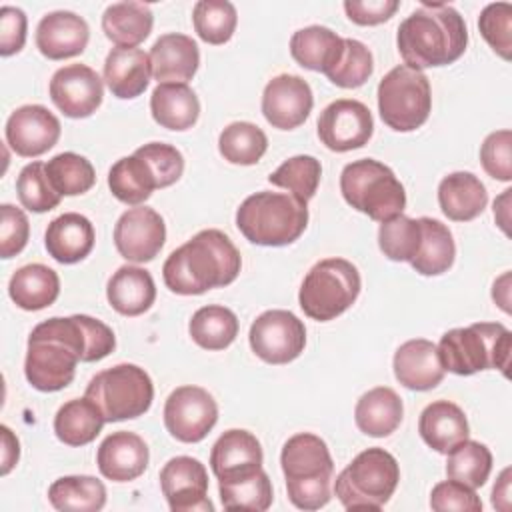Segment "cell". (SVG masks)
Listing matches in <instances>:
<instances>
[{
    "label": "cell",
    "instance_id": "obj_1",
    "mask_svg": "<svg viewBox=\"0 0 512 512\" xmlns=\"http://www.w3.org/2000/svg\"><path fill=\"white\" fill-rule=\"evenodd\" d=\"M116 348L110 326L86 314L48 318L28 336L24 374L32 388L56 392L66 388L78 362H96Z\"/></svg>",
    "mask_w": 512,
    "mask_h": 512
},
{
    "label": "cell",
    "instance_id": "obj_2",
    "mask_svg": "<svg viewBox=\"0 0 512 512\" xmlns=\"http://www.w3.org/2000/svg\"><path fill=\"white\" fill-rule=\"evenodd\" d=\"M240 266L242 258L232 240L224 232L208 228L170 252L162 266V278L174 294L196 296L232 284Z\"/></svg>",
    "mask_w": 512,
    "mask_h": 512
},
{
    "label": "cell",
    "instance_id": "obj_3",
    "mask_svg": "<svg viewBox=\"0 0 512 512\" xmlns=\"http://www.w3.org/2000/svg\"><path fill=\"white\" fill-rule=\"evenodd\" d=\"M468 44L466 22L456 8L424 0L406 16L396 34V46L406 66L424 70L456 62Z\"/></svg>",
    "mask_w": 512,
    "mask_h": 512
},
{
    "label": "cell",
    "instance_id": "obj_4",
    "mask_svg": "<svg viewBox=\"0 0 512 512\" xmlns=\"http://www.w3.org/2000/svg\"><path fill=\"white\" fill-rule=\"evenodd\" d=\"M290 502L300 510H318L330 500L334 462L326 442L310 432L294 434L280 452Z\"/></svg>",
    "mask_w": 512,
    "mask_h": 512
},
{
    "label": "cell",
    "instance_id": "obj_5",
    "mask_svg": "<svg viewBox=\"0 0 512 512\" xmlns=\"http://www.w3.org/2000/svg\"><path fill=\"white\" fill-rule=\"evenodd\" d=\"M436 348L444 370L458 376H470L490 368H498L508 376L512 334L500 322H476L444 332Z\"/></svg>",
    "mask_w": 512,
    "mask_h": 512
},
{
    "label": "cell",
    "instance_id": "obj_6",
    "mask_svg": "<svg viewBox=\"0 0 512 512\" xmlns=\"http://www.w3.org/2000/svg\"><path fill=\"white\" fill-rule=\"evenodd\" d=\"M308 224V206L292 194L260 190L236 210V226L246 240L258 246H288Z\"/></svg>",
    "mask_w": 512,
    "mask_h": 512
},
{
    "label": "cell",
    "instance_id": "obj_7",
    "mask_svg": "<svg viewBox=\"0 0 512 512\" xmlns=\"http://www.w3.org/2000/svg\"><path fill=\"white\" fill-rule=\"evenodd\" d=\"M340 192L358 212L376 222H386L402 214L406 192L396 174L374 158L354 160L340 174Z\"/></svg>",
    "mask_w": 512,
    "mask_h": 512
},
{
    "label": "cell",
    "instance_id": "obj_8",
    "mask_svg": "<svg viewBox=\"0 0 512 512\" xmlns=\"http://www.w3.org/2000/svg\"><path fill=\"white\" fill-rule=\"evenodd\" d=\"M400 480L396 458L384 448H366L360 452L334 482V494L346 510H380L394 494Z\"/></svg>",
    "mask_w": 512,
    "mask_h": 512
},
{
    "label": "cell",
    "instance_id": "obj_9",
    "mask_svg": "<svg viewBox=\"0 0 512 512\" xmlns=\"http://www.w3.org/2000/svg\"><path fill=\"white\" fill-rule=\"evenodd\" d=\"M360 272L344 258H326L316 262L298 292L304 314L318 322H328L346 312L360 294Z\"/></svg>",
    "mask_w": 512,
    "mask_h": 512
},
{
    "label": "cell",
    "instance_id": "obj_10",
    "mask_svg": "<svg viewBox=\"0 0 512 512\" xmlns=\"http://www.w3.org/2000/svg\"><path fill=\"white\" fill-rule=\"evenodd\" d=\"M102 412L106 422L130 420L146 414L154 400L148 372L136 364H116L98 372L84 392Z\"/></svg>",
    "mask_w": 512,
    "mask_h": 512
},
{
    "label": "cell",
    "instance_id": "obj_11",
    "mask_svg": "<svg viewBox=\"0 0 512 512\" xmlns=\"http://www.w3.org/2000/svg\"><path fill=\"white\" fill-rule=\"evenodd\" d=\"M432 108L428 76L406 64L394 66L378 84V112L382 122L396 132L420 128Z\"/></svg>",
    "mask_w": 512,
    "mask_h": 512
},
{
    "label": "cell",
    "instance_id": "obj_12",
    "mask_svg": "<svg viewBox=\"0 0 512 512\" xmlns=\"http://www.w3.org/2000/svg\"><path fill=\"white\" fill-rule=\"evenodd\" d=\"M250 348L268 364H288L306 346L304 322L288 310H266L250 326Z\"/></svg>",
    "mask_w": 512,
    "mask_h": 512
},
{
    "label": "cell",
    "instance_id": "obj_13",
    "mask_svg": "<svg viewBox=\"0 0 512 512\" xmlns=\"http://www.w3.org/2000/svg\"><path fill=\"white\" fill-rule=\"evenodd\" d=\"M218 420V404L200 386H180L164 404V426L172 438L194 444L208 436Z\"/></svg>",
    "mask_w": 512,
    "mask_h": 512
},
{
    "label": "cell",
    "instance_id": "obj_14",
    "mask_svg": "<svg viewBox=\"0 0 512 512\" xmlns=\"http://www.w3.org/2000/svg\"><path fill=\"white\" fill-rule=\"evenodd\" d=\"M318 138L332 152H350L362 148L372 132L374 120L366 104L340 98L330 102L318 116Z\"/></svg>",
    "mask_w": 512,
    "mask_h": 512
},
{
    "label": "cell",
    "instance_id": "obj_15",
    "mask_svg": "<svg viewBox=\"0 0 512 512\" xmlns=\"http://www.w3.org/2000/svg\"><path fill=\"white\" fill-rule=\"evenodd\" d=\"M160 488L172 512L214 510L208 494V472L192 456L170 458L160 470Z\"/></svg>",
    "mask_w": 512,
    "mask_h": 512
},
{
    "label": "cell",
    "instance_id": "obj_16",
    "mask_svg": "<svg viewBox=\"0 0 512 512\" xmlns=\"http://www.w3.org/2000/svg\"><path fill=\"white\" fill-rule=\"evenodd\" d=\"M166 240V224L162 216L148 206L126 210L114 226V244L128 262H150L158 256Z\"/></svg>",
    "mask_w": 512,
    "mask_h": 512
},
{
    "label": "cell",
    "instance_id": "obj_17",
    "mask_svg": "<svg viewBox=\"0 0 512 512\" xmlns=\"http://www.w3.org/2000/svg\"><path fill=\"white\" fill-rule=\"evenodd\" d=\"M50 98L68 118H88L98 110L104 86L96 70L86 64H68L50 78Z\"/></svg>",
    "mask_w": 512,
    "mask_h": 512
},
{
    "label": "cell",
    "instance_id": "obj_18",
    "mask_svg": "<svg viewBox=\"0 0 512 512\" xmlns=\"http://www.w3.org/2000/svg\"><path fill=\"white\" fill-rule=\"evenodd\" d=\"M312 106V88L296 74L274 76L262 92V114L278 130H292L304 124Z\"/></svg>",
    "mask_w": 512,
    "mask_h": 512
},
{
    "label": "cell",
    "instance_id": "obj_19",
    "mask_svg": "<svg viewBox=\"0 0 512 512\" xmlns=\"http://www.w3.org/2000/svg\"><path fill=\"white\" fill-rule=\"evenodd\" d=\"M6 142L24 158H36L48 152L60 138L58 118L42 104L16 108L6 120Z\"/></svg>",
    "mask_w": 512,
    "mask_h": 512
},
{
    "label": "cell",
    "instance_id": "obj_20",
    "mask_svg": "<svg viewBox=\"0 0 512 512\" xmlns=\"http://www.w3.org/2000/svg\"><path fill=\"white\" fill-rule=\"evenodd\" d=\"M90 28L82 16L70 10H54L36 26V48L50 60H64L86 50Z\"/></svg>",
    "mask_w": 512,
    "mask_h": 512
},
{
    "label": "cell",
    "instance_id": "obj_21",
    "mask_svg": "<svg viewBox=\"0 0 512 512\" xmlns=\"http://www.w3.org/2000/svg\"><path fill=\"white\" fill-rule=\"evenodd\" d=\"M150 460L146 442L128 430L112 432L102 440L96 454L98 470L112 482H130L144 474Z\"/></svg>",
    "mask_w": 512,
    "mask_h": 512
},
{
    "label": "cell",
    "instance_id": "obj_22",
    "mask_svg": "<svg viewBox=\"0 0 512 512\" xmlns=\"http://www.w3.org/2000/svg\"><path fill=\"white\" fill-rule=\"evenodd\" d=\"M396 380L408 390H432L444 378V366L434 342L426 338H414L394 352L392 360Z\"/></svg>",
    "mask_w": 512,
    "mask_h": 512
},
{
    "label": "cell",
    "instance_id": "obj_23",
    "mask_svg": "<svg viewBox=\"0 0 512 512\" xmlns=\"http://www.w3.org/2000/svg\"><path fill=\"white\" fill-rule=\"evenodd\" d=\"M262 446L258 438L240 428L226 430L212 446L210 466L218 480H234L262 468Z\"/></svg>",
    "mask_w": 512,
    "mask_h": 512
},
{
    "label": "cell",
    "instance_id": "obj_24",
    "mask_svg": "<svg viewBox=\"0 0 512 512\" xmlns=\"http://www.w3.org/2000/svg\"><path fill=\"white\" fill-rule=\"evenodd\" d=\"M152 76L158 84L180 82L186 84L198 70L200 50L198 44L180 32L162 34L150 48Z\"/></svg>",
    "mask_w": 512,
    "mask_h": 512
},
{
    "label": "cell",
    "instance_id": "obj_25",
    "mask_svg": "<svg viewBox=\"0 0 512 512\" xmlns=\"http://www.w3.org/2000/svg\"><path fill=\"white\" fill-rule=\"evenodd\" d=\"M94 226L78 212H64L54 218L44 234L48 254L60 264H76L94 248Z\"/></svg>",
    "mask_w": 512,
    "mask_h": 512
},
{
    "label": "cell",
    "instance_id": "obj_26",
    "mask_svg": "<svg viewBox=\"0 0 512 512\" xmlns=\"http://www.w3.org/2000/svg\"><path fill=\"white\" fill-rule=\"evenodd\" d=\"M152 76L150 56L140 48H112L104 60V80L120 100L140 96Z\"/></svg>",
    "mask_w": 512,
    "mask_h": 512
},
{
    "label": "cell",
    "instance_id": "obj_27",
    "mask_svg": "<svg viewBox=\"0 0 512 512\" xmlns=\"http://www.w3.org/2000/svg\"><path fill=\"white\" fill-rule=\"evenodd\" d=\"M422 440L436 452L448 454L456 444L464 442L470 434L464 410L448 400L428 404L418 420Z\"/></svg>",
    "mask_w": 512,
    "mask_h": 512
},
{
    "label": "cell",
    "instance_id": "obj_28",
    "mask_svg": "<svg viewBox=\"0 0 512 512\" xmlns=\"http://www.w3.org/2000/svg\"><path fill=\"white\" fill-rule=\"evenodd\" d=\"M438 204L446 218L454 222H468L484 212L488 192L472 172H452L438 184Z\"/></svg>",
    "mask_w": 512,
    "mask_h": 512
},
{
    "label": "cell",
    "instance_id": "obj_29",
    "mask_svg": "<svg viewBox=\"0 0 512 512\" xmlns=\"http://www.w3.org/2000/svg\"><path fill=\"white\" fill-rule=\"evenodd\" d=\"M106 298L118 314L140 316L156 300L154 278L140 266H120L108 280Z\"/></svg>",
    "mask_w": 512,
    "mask_h": 512
},
{
    "label": "cell",
    "instance_id": "obj_30",
    "mask_svg": "<svg viewBox=\"0 0 512 512\" xmlns=\"http://www.w3.org/2000/svg\"><path fill=\"white\" fill-rule=\"evenodd\" d=\"M344 52V38L326 26H306L292 34L290 54L292 58L308 70L328 74L340 60Z\"/></svg>",
    "mask_w": 512,
    "mask_h": 512
},
{
    "label": "cell",
    "instance_id": "obj_31",
    "mask_svg": "<svg viewBox=\"0 0 512 512\" xmlns=\"http://www.w3.org/2000/svg\"><path fill=\"white\" fill-rule=\"evenodd\" d=\"M150 112L156 124L168 130H188L200 116V100L188 84H158L150 96Z\"/></svg>",
    "mask_w": 512,
    "mask_h": 512
},
{
    "label": "cell",
    "instance_id": "obj_32",
    "mask_svg": "<svg viewBox=\"0 0 512 512\" xmlns=\"http://www.w3.org/2000/svg\"><path fill=\"white\" fill-rule=\"evenodd\" d=\"M404 406L400 396L388 386H376L360 396L354 420L360 432L374 438L390 436L402 422Z\"/></svg>",
    "mask_w": 512,
    "mask_h": 512
},
{
    "label": "cell",
    "instance_id": "obj_33",
    "mask_svg": "<svg viewBox=\"0 0 512 512\" xmlns=\"http://www.w3.org/2000/svg\"><path fill=\"white\" fill-rule=\"evenodd\" d=\"M154 24V14L144 2H114L102 14V30L118 48H136Z\"/></svg>",
    "mask_w": 512,
    "mask_h": 512
},
{
    "label": "cell",
    "instance_id": "obj_34",
    "mask_svg": "<svg viewBox=\"0 0 512 512\" xmlns=\"http://www.w3.org/2000/svg\"><path fill=\"white\" fill-rule=\"evenodd\" d=\"M8 294L12 302L22 310H42L60 294V278L58 274L44 264H26L18 268L10 282Z\"/></svg>",
    "mask_w": 512,
    "mask_h": 512
},
{
    "label": "cell",
    "instance_id": "obj_35",
    "mask_svg": "<svg viewBox=\"0 0 512 512\" xmlns=\"http://www.w3.org/2000/svg\"><path fill=\"white\" fill-rule=\"evenodd\" d=\"M104 422L100 408L90 398H72L58 408L54 434L66 446H84L100 434Z\"/></svg>",
    "mask_w": 512,
    "mask_h": 512
},
{
    "label": "cell",
    "instance_id": "obj_36",
    "mask_svg": "<svg viewBox=\"0 0 512 512\" xmlns=\"http://www.w3.org/2000/svg\"><path fill=\"white\" fill-rule=\"evenodd\" d=\"M108 186L120 202L140 206L152 196L158 182L148 162L134 152L132 156H124L112 164L108 172Z\"/></svg>",
    "mask_w": 512,
    "mask_h": 512
},
{
    "label": "cell",
    "instance_id": "obj_37",
    "mask_svg": "<svg viewBox=\"0 0 512 512\" xmlns=\"http://www.w3.org/2000/svg\"><path fill=\"white\" fill-rule=\"evenodd\" d=\"M418 220L422 226V242L410 264L422 276L444 274L454 264L456 256L452 232L440 220L428 216H422Z\"/></svg>",
    "mask_w": 512,
    "mask_h": 512
},
{
    "label": "cell",
    "instance_id": "obj_38",
    "mask_svg": "<svg viewBox=\"0 0 512 512\" xmlns=\"http://www.w3.org/2000/svg\"><path fill=\"white\" fill-rule=\"evenodd\" d=\"M50 504L60 512H98L106 504V486L94 476H62L48 488Z\"/></svg>",
    "mask_w": 512,
    "mask_h": 512
},
{
    "label": "cell",
    "instance_id": "obj_39",
    "mask_svg": "<svg viewBox=\"0 0 512 512\" xmlns=\"http://www.w3.org/2000/svg\"><path fill=\"white\" fill-rule=\"evenodd\" d=\"M188 332L200 348L224 350L238 336V318L226 306L208 304L192 314Z\"/></svg>",
    "mask_w": 512,
    "mask_h": 512
},
{
    "label": "cell",
    "instance_id": "obj_40",
    "mask_svg": "<svg viewBox=\"0 0 512 512\" xmlns=\"http://www.w3.org/2000/svg\"><path fill=\"white\" fill-rule=\"evenodd\" d=\"M220 502L226 510L264 512L272 504V482L260 468L248 476L234 480H218Z\"/></svg>",
    "mask_w": 512,
    "mask_h": 512
},
{
    "label": "cell",
    "instance_id": "obj_41",
    "mask_svg": "<svg viewBox=\"0 0 512 512\" xmlns=\"http://www.w3.org/2000/svg\"><path fill=\"white\" fill-rule=\"evenodd\" d=\"M268 148V138L262 128L252 122H232L218 136V150L230 164L252 166Z\"/></svg>",
    "mask_w": 512,
    "mask_h": 512
},
{
    "label": "cell",
    "instance_id": "obj_42",
    "mask_svg": "<svg viewBox=\"0 0 512 512\" xmlns=\"http://www.w3.org/2000/svg\"><path fill=\"white\" fill-rule=\"evenodd\" d=\"M492 470V452L486 444L476 440H464L448 452L446 474L470 488H480L486 484Z\"/></svg>",
    "mask_w": 512,
    "mask_h": 512
},
{
    "label": "cell",
    "instance_id": "obj_43",
    "mask_svg": "<svg viewBox=\"0 0 512 512\" xmlns=\"http://www.w3.org/2000/svg\"><path fill=\"white\" fill-rule=\"evenodd\" d=\"M322 176L320 160L308 154H298L284 160L270 176L268 182L286 188L296 200L308 204L314 198Z\"/></svg>",
    "mask_w": 512,
    "mask_h": 512
},
{
    "label": "cell",
    "instance_id": "obj_44",
    "mask_svg": "<svg viewBox=\"0 0 512 512\" xmlns=\"http://www.w3.org/2000/svg\"><path fill=\"white\" fill-rule=\"evenodd\" d=\"M46 174L60 196L84 194L96 182L94 166L76 152H62L50 158L46 162Z\"/></svg>",
    "mask_w": 512,
    "mask_h": 512
},
{
    "label": "cell",
    "instance_id": "obj_45",
    "mask_svg": "<svg viewBox=\"0 0 512 512\" xmlns=\"http://www.w3.org/2000/svg\"><path fill=\"white\" fill-rule=\"evenodd\" d=\"M422 242L420 220L398 214L378 228V246L382 254L394 262H410Z\"/></svg>",
    "mask_w": 512,
    "mask_h": 512
},
{
    "label": "cell",
    "instance_id": "obj_46",
    "mask_svg": "<svg viewBox=\"0 0 512 512\" xmlns=\"http://www.w3.org/2000/svg\"><path fill=\"white\" fill-rule=\"evenodd\" d=\"M192 22L196 34L208 44H224L232 38L238 14L228 0H200L194 4Z\"/></svg>",
    "mask_w": 512,
    "mask_h": 512
},
{
    "label": "cell",
    "instance_id": "obj_47",
    "mask_svg": "<svg viewBox=\"0 0 512 512\" xmlns=\"http://www.w3.org/2000/svg\"><path fill=\"white\" fill-rule=\"evenodd\" d=\"M16 192L20 204L30 212H48L60 204V194L54 190L48 174L46 164L32 162L26 164L16 180Z\"/></svg>",
    "mask_w": 512,
    "mask_h": 512
},
{
    "label": "cell",
    "instance_id": "obj_48",
    "mask_svg": "<svg viewBox=\"0 0 512 512\" xmlns=\"http://www.w3.org/2000/svg\"><path fill=\"white\" fill-rule=\"evenodd\" d=\"M374 72L372 52L366 44L354 38H344V52L338 64L326 74L328 80L340 88H358Z\"/></svg>",
    "mask_w": 512,
    "mask_h": 512
},
{
    "label": "cell",
    "instance_id": "obj_49",
    "mask_svg": "<svg viewBox=\"0 0 512 512\" xmlns=\"http://www.w3.org/2000/svg\"><path fill=\"white\" fill-rule=\"evenodd\" d=\"M478 30L490 48L510 60L512 56V4L494 2L488 4L478 18Z\"/></svg>",
    "mask_w": 512,
    "mask_h": 512
},
{
    "label": "cell",
    "instance_id": "obj_50",
    "mask_svg": "<svg viewBox=\"0 0 512 512\" xmlns=\"http://www.w3.org/2000/svg\"><path fill=\"white\" fill-rule=\"evenodd\" d=\"M136 154L142 156L148 162V166L152 168L158 188L172 186L174 182L180 180V176L184 172V156L172 144L148 142V144L136 148Z\"/></svg>",
    "mask_w": 512,
    "mask_h": 512
},
{
    "label": "cell",
    "instance_id": "obj_51",
    "mask_svg": "<svg viewBox=\"0 0 512 512\" xmlns=\"http://www.w3.org/2000/svg\"><path fill=\"white\" fill-rule=\"evenodd\" d=\"M480 162L494 180H512V132L496 130L488 134L480 146Z\"/></svg>",
    "mask_w": 512,
    "mask_h": 512
},
{
    "label": "cell",
    "instance_id": "obj_52",
    "mask_svg": "<svg viewBox=\"0 0 512 512\" xmlns=\"http://www.w3.org/2000/svg\"><path fill=\"white\" fill-rule=\"evenodd\" d=\"M430 508L436 512H448V510H458V512H480L482 510V500L476 496L474 488L458 482V480H444L438 482L432 488L430 494Z\"/></svg>",
    "mask_w": 512,
    "mask_h": 512
},
{
    "label": "cell",
    "instance_id": "obj_53",
    "mask_svg": "<svg viewBox=\"0 0 512 512\" xmlns=\"http://www.w3.org/2000/svg\"><path fill=\"white\" fill-rule=\"evenodd\" d=\"M30 224L22 208L12 204L0 206V256L12 258L20 254L28 242Z\"/></svg>",
    "mask_w": 512,
    "mask_h": 512
},
{
    "label": "cell",
    "instance_id": "obj_54",
    "mask_svg": "<svg viewBox=\"0 0 512 512\" xmlns=\"http://www.w3.org/2000/svg\"><path fill=\"white\" fill-rule=\"evenodd\" d=\"M26 14L16 6L0 8V54L12 56L22 50L26 42Z\"/></svg>",
    "mask_w": 512,
    "mask_h": 512
},
{
    "label": "cell",
    "instance_id": "obj_55",
    "mask_svg": "<svg viewBox=\"0 0 512 512\" xmlns=\"http://www.w3.org/2000/svg\"><path fill=\"white\" fill-rule=\"evenodd\" d=\"M398 0H346V16L360 26H376L394 16L398 10Z\"/></svg>",
    "mask_w": 512,
    "mask_h": 512
},
{
    "label": "cell",
    "instance_id": "obj_56",
    "mask_svg": "<svg viewBox=\"0 0 512 512\" xmlns=\"http://www.w3.org/2000/svg\"><path fill=\"white\" fill-rule=\"evenodd\" d=\"M0 432H2V476H6L14 468V464L18 462L20 442L8 426H2Z\"/></svg>",
    "mask_w": 512,
    "mask_h": 512
},
{
    "label": "cell",
    "instance_id": "obj_57",
    "mask_svg": "<svg viewBox=\"0 0 512 512\" xmlns=\"http://www.w3.org/2000/svg\"><path fill=\"white\" fill-rule=\"evenodd\" d=\"M492 506L508 512L510 510V468H504L498 482L492 488Z\"/></svg>",
    "mask_w": 512,
    "mask_h": 512
},
{
    "label": "cell",
    "instance_id": "obj_58",
    "mask_svg": "<svg viewBox=\"0 0 512 512\" xmlns=\"http://www.w3.org/2000/svg\"><path fill=\"white\" fill-rule=\"evenodd\" d=\"M510 188H506L496 200H494V218L496 224L504 230V234H508V224H510V216H508V204H510Z\"/></svg>",
    "mask_w": 512,
    "mask_h": 512
},
{
    "label": "cell",
    "instance_id": "obj_59",
    "mask_svg": "<svg viewBox=\"0 0 512 512\" xmlns=\"http://www.w3.org/2000/svg\"><path fill=\"white\" fill-rule=\"evenodd\" d=\"M510 274H502L496 282H494V288H492V298L496 300V304H500V308L504 312H510Z\"/></svg>",
    "mask_w": 512,
    "mask_h": 512
}]
</instances>
